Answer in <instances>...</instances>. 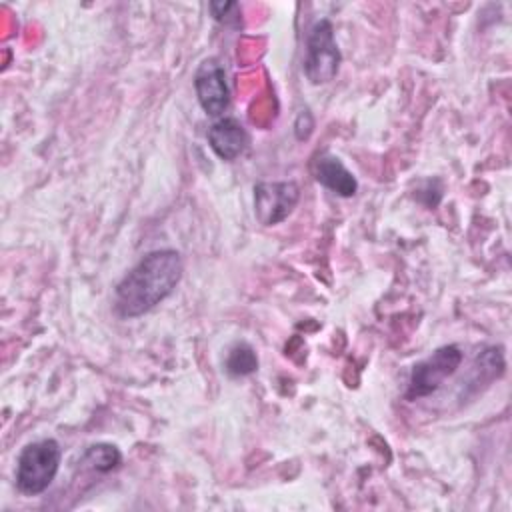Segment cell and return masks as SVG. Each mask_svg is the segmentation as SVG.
Masks as SVG:
<instances>
[{
    "label": "cell",
    "instance_id": "1",
    "mask_svg": "<svg viewBox=\"0 0 512 512\" xmlns=\"http://www.w3.org/2000/svg\"><path fill=\"white\" fill-rule=\"evenodd\" d=\"M182 258L172 248L152 250L142 256L116 284L114 312L120 318H138L164 302L180 284Z\"/></svg>",
    "mask_w": 512,
    "mask_h": 512
},
{
    "label": "cell",
    "instance_id": "2",
    "mask_svg": "<svg viewBox=\"0 0 512 512\" xmlns=\"http://www.w3.org/2000/svg\"><path fill=\"white\" fill-rule=\"evenodd\" d=\"M62 462V448L54 438L30 442L16 460V488L26 496H38L54 482Z\"/></svg>",
    "mask_w": 512,
    "mask_h": 512
},
{
    "label": "cell",
    "instance_id": "3",
    "mask_svg": "<svg viewBox=\"0 0 512 512\" xmlns=\"http://www.w3.org/2000/svg\"><path fill=\"white\" fill-rule=\"evenodd\" d=\"M342 54L334 38V26L328 18L316 20L306 34V48L302 70L310 84L320 86L336 78L340 70Z\"/></svg>",
    "mask_w": 512,
    "mask_h": 512
},
{
    "label": "cell",
    "instance_id": "4",
    "mask_svg": "<svg viewBox=\"0 0 512 512\" xmlns=\"http://www.w3.org/2000/svg\"><path fill=\"white\" fill-rule=\"evenodd\" d=\"M464 360L462 350L456 344L436 348L428 358L414 364L406 388V400L414 402L434 394L450 376L456 374Z\"/></svg>",
    "mask_w": 512,
    "mask_h": 512
},
{
    "label": "cell",
    "instance_id": "5",
    "mask_svg": "<svg viewBox=\"0 0 512 512\" xmlns=\"http://www.w3.org/2000/svg\"><path fill=\"white\" fill-rule=\"evenodd\" d=\"M300 200V188L292 180L254 184V216L262 226L284 222Z\"/></svg>",
    "mask_w": 512,
    "mask_h": 512
},
{
    "label": "cell",
    "instance_id": "6",
    "mask_svg": "<svg viewBox=\"0 0 512 512\" xmlns=\"http://www.w3.org/2000/svg\"><path fill=\"white\" fill-rule=\"evenodd\" d=\"M194 90L202 110L208 116H222L230 106V88L226 82V70L216 58L200 62L194 74Z\"/></svg>",
    "mask_w": 512,
    "mask_h": 512
},
{
    "label": "cell",
    "instance_id": "7",
    "mask_svg": "<svg viewBox=\"0 0 512 512\" xmlns=\"http://www.w3.org/2000/svg\"><path fill=\"white\" fill-rule=\"evenodd\" d=\"M310 172L318 184L332 190L342 198H350L358 190L356 176L342 164V160L330 152H320L310 162Z\"/></svg>",
    "mask_w": 512,
    "mask_h": 512
},
{
    "label": "cell",
    "instance_id": "8",
    "mask_svg": "<svg viewBox=\"0 0 512 512\" xmlns=\"http://www.w3.org/2000/svg\"><path fill=\"white\" fill-rule=\"evenodd\" d=\"M208 144L222 160H236L248 146V132L244 124L232 116H222L208 128Z\"/></svg>",
    "mask_w": 512,
    "mask_h": 512
},
{
    "label": "cell",
    "instance_id": "9",
    "mask_svg": "<svg viewBox=\"0 0 512 512\" xmlns=\"http://www.w3.org/2000/svg\"><path fill=\"white\" fill-rule=\"evenodd\" d=\"M80 464L86 466V468L92 470V472L106 474V472L116 470V468L122 464V452L118 450V446L108 444V442L90 444V446L84 450V454H82V458H80Z\"/></svg>",
    "mask_w": 512,
    "mask_h": 512
},
{
    "label": "cell",
    "instance_id": "10",
    "mask_svg": "<svg viewBox=\"0 0 512 512\" xmlns=\"http://www.w3.org/2000/svg\"><path fill=\"white\" fill-rule=\"evenodd\" d=\"M224 370L232 378L250 376L258 370V356L256 350L246 342H236L224 360Z\"/></svg>",
    "mask_w": 512,
    "mask_h": 512
},
{
    "label": "cell",
    "instance_id": "11",
    "mask_svg": "<svg viewBox=\"0 0 512 512\" xmlns=\"http://www.w3.org/2000/svg\"><path fill=\"white\" fill-rule=\"evenodd\" d=\"M212 18L224 26H240V6L236 2H210Z\"/></svg>",
    "mask_w": 512,
    "mask_h": 512
}]
</instances>
